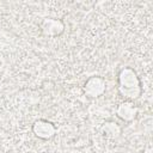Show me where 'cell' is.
Instances as JSON below:
<instances>
[{
	"label": "cell",
	"instance_id": "cell-1",
	"mask_svg": "<svg viewBox=\"0 0 153 153\" xmlns=\"http://www.w3.org/2000/svg\"><path fill=\"white\" fill-rule=\"evenodd\" d=\"M117 87L118 92L128 100L137 99L142 92L141 80L130 67H124L120 71L117 75Z\"/></svg>",
	"mask_w": 153,
	"mask_h": 153
},
{
	"label": "cell",
	"instance_id": "cell-2",
	"mask_svg": "<svg viewBox=\"0 0 153 153\" xmlns=\"http://www.w3.org/2000/svg\"><path fill=\"white\" fill-rule=\"evenodd\" d=\"M106 90V81L102 76H90L84 84V92L90 98H97L102 96Z\"/></svg>",
	"mask_w": 153,
	"mask_h": 153
},
{
	"label": "cell",
	"instance_id": "cell-3",
	"mask_svg": "<svg viewBox=\"0 0 153 153\" xmlns=\"http://www.w3.org/2000/svg\"><path fill=\"white\" fill-rule=\"evenodd\" d=\"M32 131L37 137L48 140L55 135L56 129L51 122L47 120H38L32 124Z\"/></svg>",
	"mask_w": 153,
	"mask_h": 153
},
{
	"label": "cell",
	"instance_id": "cell-4",
	"mask_svg": "<svg viewBox=\"0 0 153 153\" xmlns=\"http://www.w3.org/2000/svg\"><path fill=\"white\" fill-rule=\"evenodd\" d=\"M41 30L47 36H59L65 30V24L60 19H53V18H45L43 19L41 24Z\"/></svg>",
	"mask_w": 153,
	"mask_h": 153
},
{
	"label": "cell",
	"instance_id": "cell-6",
	"mask_svg": "<svg viewBox=\"0 0 153 153\" xmlns=\"http://www.w3.org/2000/svg\"><path fill=\"white\" fill-rule=\"evenodd\" d=\"M103 131L108 137H115L120 134V127L116 123H111V129H109L106 126L103 127Z\"/></svg>",
	"mask_w": 153,
	"mask_h": 153
},
{
	"label": "cell",
	"instance_id": "cell-5",
	"mask_svg": "<svg viewBox=\"0 0 153 153\" xmlns=\"http://www.w3.org/2000/svg\"><path fill=\"white\" fill-rule=\"evenodd\" d=\"M116 114L120 118H122L123 121L126 122H129V121H133L137 114V108L130 102V100H127V102H123L121 103L117 109H116Z\"/></svg>",
	"mask_w": 153,
	"mask_h": 153
}]
</instances>
